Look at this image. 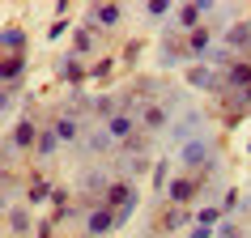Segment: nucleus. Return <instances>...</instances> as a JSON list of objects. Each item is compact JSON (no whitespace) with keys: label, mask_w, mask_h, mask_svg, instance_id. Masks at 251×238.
<instances>
[{"label":"nucleus","mask_w":251,"mask_h":238,"mask_svg":"<svg viewBox=\"0 0 251 238\" xmlns=\"http://www.w3.org/2000/svg\"><path fill=\"white\" fill-rule=\"evenodd\" d=\"M136 187H132V179H111V187H106V196H102V204L106 209H115L119 213V225L128 221V213L136 209Z\"/></svg>","instance_id":"1"},{"label":"nucleus","mask_w":251,"mask_h":238,"mask_svg":"<svg viewBox=\"0 0 251 238\" xmlns=\"http://www.w3.org/2000/svg\"><path fill=\"white\" fill-rule=\"evenodd\" d=\"M111 230H119V213L115 209H106L102 200L94 209H85V238H106Z\"/></svg>","instance_id":"2"},{"label":"nucleus","mask_w":251,"mask_h":238,"mask_svg":"<svg viewBox=\"0 0 251 238\" xmlns=\"http://www.w3.org/2000/svg\"><path fill=\"white\" fill-rule=\"evenodd\" d=\"M196 191H200V179H192V174H175L171 183H166V204L187 209V204L196 200Z\"/></svg>","instance_id":"3"},{"label":"nucleus","mask_w":251,"mask_h":238,"mask_svg":"<svg viewBox=\"0 0 251 238\" xmlns=\"http://www.w3.org/2000/svg\"><path fill=\"white\" fill-rule=\"evenodd\" d=\"M213 34H217V30H213V26H200V30H192V34H187V39H183L187 55L204 64V60H209V51H213V47H217V43H213Z\"/></svg>","instance_id":"4"},{"label":"nucleus","mask_w":251,"mask_h":238,"mask_svg":"<svg viewBox=\"0 0 251 238\" xmlns=\"http://www.w3.org/2000/svg\"><path fill=\"white\" fill-rule=\"evenodd\" d=\"M136 132H141V128H136V115H132V111H119V115L106 119V136H111L115 145H124V141L136 136Z\"/></svg>","instance_id":"5"},{"label":"nucleus","mask_w":251,"mask_h":238,"mask_svg":"<svg viewBox=\"0 0 251 238\" xmlns=\"http://www.w3.org/2000/svg\"><path fill=\"white\" fill-rule=\"evenodd\" d=\"M187 221H196V213H192V209L166 204V209H162V217H158V230H162V234H175V230H183Z\"/></svg>","instance_id":"6"},{"label":"nucleus","mask_w":251,"mask_h":238,"mask_svg":"<svg viewBox=\"0 0 251 238\" xmlns=\"http://www.w3.org/2000/svg\"><path fill=\"white\" fill-rule=\"evenodd\" d=\"M222 85H226L230 94L251 90V60H234V64H230V72L222 77Z\"/></svg>","instance_id":"7"},{"label":"nucleus","mask_w":251,"mask_h":238,"mask_svg":"<svg viewBox=\"0 0 251 238\" xmlns=\"http://www.w3.org/2000/svg\"><path fill=\"white\" fill-rule=\"evenodd\" d=\"M34 145H39V128L30 119H17L9 128V149H34Z\"/></svg>","instance_id":"8"},{"label":"nucleus","mask_w":251,"mask_h":238,"mask_svg":"<svg viewBox=\"0 0 251 238\" xmlns=\"http://www.w3.org/2000/svg\"><path fill=\"white\" fill-rule=\"evenodd\" d=\"M85 22H94L98 30H115L119 22H124V4H98V9H90Z\"/></svg>","instance_id":"9"},{"label":"nucleus","mask_w":251,"mask_h":238,"mask_svg":"<svg viewBox=\"0 0 251 238\" xmlns=\"http://www.w3.org/2000/svg\"><path fill=\"white\" fill-rule=\"evenodd\" d=\"M98 34H102V30L94 26V22H81L77 39H73V55H90L94 47H98Z\"/></svg>","instance_id":"10"},{"label":"nucleus","mask_w":251,"mask_h":238,"mask_svg":"<svg viewBox=\"0 0 251 238\" xmlns=\"http://www.w3.org/2000/svg\"><path fill=\"white\" fill-rule=\"evenodd\" d=\"M187 85H196V90H222V77L209 64H196V68H187Z\"/></svg>","instance_id":"11"},{"label":"nucleus","mask_w":251,"mask_h":238,"mask_svg":"<svg viewBox=\"0 0 251 238\" xmlns=\"http://www.w3.org/2000/svg\"><path fill=\"white\" fill-rule=\"evenodd\" d=\"M226 47L230 51H251V22H234L226 30Z\"/></svg>","instance_id":"12"},{"label":"nucleus","mask_w":251,"mask_h":238,"mask_svg":"<svg viewBox=\"0 0 251 238\" xmlns=\"http://www.w3.org/2000/svg\"><path fill=\"white\" fill-rule=\"evenodd\" d=\"M200 17H204V9H200V4H183V9L175 13V26L183 30V39H187V34H192V30H200V26H204Z\"/></svg>","instance_id":"13"},{"label":"nucleus","mask_w":251,"mask_h":238,"mask_svg":"<svg viewBox=\"0 0 251 238\" xmlns=\"http://www.w3.org/2000/svg\"><path fill=\"white\" fill-rule=\"evenodd\" d=\"M166 106L162 102H149V106H141V128H145V132H158V128H166Z\"/></svg>","instance_id":"14"},{"label":"nucleus","mask_w":251,"mask_h":238,"mask_svg":"<svg viewBox=\"0 0 251 238\" xmlns=\"http://www.w3.org/2000/svg\"><path fill=\"white\" fill-rule=\"evenodd\" d=\"M51 132L60 136V141H77V136H81V119L73 115V111H64V115L51 123Z\"/></svg>","instance_id":"15"},{"label":"nucleus","mask_w":251,"mask_h":238,"mask_svg":"<svg viewBox=\"0 0 251 238\" xmlns=\"http://www.w3.org/2000/svg\"><path fill=\"white\" fill-rule=\"evenodd\" d=\"M22 72H26V60H22V55H4V60H0V81H4V85H17Z\"/></svg>","instance_id":"16"},{"label":"nucleus","mask_w":251,"mask_h":238,"mask_svg":"<svg viewBox=\"0 0 251 238\" xmlns=\"http://www.w3.org/2000/svg\"><path fill=\"white\" fill-rule=\"evenodd\" d=\"M0 47H4V55H22V47H26V30H22V26H4Z\"/></svg>","instance_id":"17"},{"label":"nucleus","mask_w":251,"mask_h":238,"mask_svg":"<svg viewBox=\"0 0 251 238\" xmlns=\"http://www.w3.org/2000/svg\"><path fill=\"white\" fill-rule=\"evenodd\" d=\"M60 77H64L68 85H81V81L90 77V68H81V55H68L64 64H60Z\"/></svg>","instance_id":"18"},{"label":"nucleus","mask_w":251,"mask_h":238,"mask_svg":"<svg viewBox=\"0 0 251 238\" xmlns=\"http://www.w3.org/2000/svg\"><path fill=\"white\" fill-rule=\"evenodd\" d=\"M204 64H209L213 72H222V68L230 72V64H234V51H230V47L222 43V47H213V51H209V60H204Z\"/></svg>","instance_id":"19"},{"label":"nucleus","mask_w":251,"mask_h":238,"mask_svg":"<svg viewBox=\"0 0 251 238\" xmlns=\"http://www.w3.org/2000/svg\"><path fill=\"white\" fill-rule=\"evenodd\" d=\"M55 149H60V136H55L51 128H47V132H39V145H34V153H39V158H51Z\"/></svg>","instance_id":"20"},{"label":"nucleus","mask_w":251,"mask_h":238,"mask_svg":"<svg viewBox=\"0 0 251 238\" xmlns=\"http://www.w3.org/2000/svg\"><path fill=\"white\" fill-rule=\"evenodd\" d=\"M119 153H124V158H145V132L128 136V141L119 145Z\"/></svg>","instance_id":"21"},{"label":"nucleus","mask_w":251,"mask_h":238,"mask_svg":"<svg viewBox=\"0 0 251 238\" xmlns=\"http://www.w3.org/2000/svg\"><path fill=\"white\" fill-rule=\"evenodd\" d=\"M9 230L13 234H30V213L26 209H9Z\"/></svg>","instance_id":"22"},{"label":"nucleus","mask_w":251,"mask_h":238,"mask_svg":"<svg viewBox=\"0 0 251 238\" xmlns=\"http://www.w3.org/2000/svg\"><path fill=\"white\" fill-rule=\"evenodd\" d=\"M85 149H90V153H111V149H119V145L106 136V128H102L98 136H90V141H85Z\"/></svg>","instance_id":"23"},{"label":"nucleus","mask_w":251,"mask_h":238,"mask_svg":"<svg viewBox=\"0 0 251 238\" xmlns=\"http://www.w3.org/2000/svg\"><path fill=\"white\" fill-rule=\"evenodd\" d=\"M51 191H55L51 183H43V179H34V183H30V204H43V200H51Z\"/></svg>","instance_id":"24"},{"label":"nucleus","mask_w":251,"mask_h":238,"mask_svg":"<svg viewBox=\"0 0 251 238\" xmlns=\"http://www.w3.org/2000/svg\"><path fill=\"white\" fill-rule=\"evenodd\" d=\"M145 13H149V17H166V13H171V4H166V0H149Z\"/></svg>","instance_id":"25"},{"label":"nucleus","mask_w":251,"mask_h":238,"mask_svg":"<svg viewBox=\"0 0 251 238\" xmlns=\"http://www.w3.org/2000/svg\"><path fill=\"white\" fill-rule=\"evenodd\" d=\"M217 238H243V230H238L234 221H222L217 225Z\"/></svg>","instance_id":"26"},{"label":"nucleus","mask_w":251,"mask_h":238,"mask_svg":"<svg viewBox=\"0 0 251 238\" xmlns=\"http://www.w3.org/2000/svg\"><path fill=\"white\" fill-rule=\"evenodd\" d=\"M166 174H171V162H158V166H153V187L166 183Z\"/></svg>","instance_id":"27"},{"label":"nucleus","mask_w":251,"mask_h":238,"mask_svg":"<svg viewBox=\"0 0 251 238\" xmlns=\"http://www.w3.org/2000/svg\"><path fill=\"white\" fill-rule=\"evenodd\" d=\"M238 209V191H234V187H230V191H226V196H222V213H234Z\"/></svg>","instance_id":"28"},{"label":"nucleus","mask_w":251,"mask_h":238,"mask_svg":"<svg viewBox=\"0 0 251 238\" xmlns=\"http://www.w3.org/2000/svg\"><path fill=\"white\" fill-rule=\"evenodd\" d=\"M111 68H115V60H98V64L90 68V77H106V72H111Z\"/></svg>","instance_id":"29"},{"label":"nucleus","mask_w":251,"mask_h":238,"mask_svg":"<svg viewBox=\"0 0 251 238\" xmlns=\"http://www.w3.org/2000/svg\"><path fill=\"white\" fill-rule=\"evenodd\" d=\"M187 238H217V230H209V225H192Z\"/></svg>","instance_id":"30"},{"label":"nucleus","mask_w":251,"mask_h":238,"mask_svg":"<svg viewBox=\"0 0 251 238\" xmlns=\"http://www.w3.org/2000/svg\"><path fill=\"white\" fill-rule=\"evenodd\" d=\"M13 98H17V90H13V85H4V90H0V106H4V111L13 106Z\"/></svg>","instance_id":"31"},{"label":"nucleus","mask_w":251,"mask_h":238,"mask_svg":"<svg viewBox=\"0 0 251 238\" xmlns=\"http://www.w3.org/2000/svg\"><path fill=\"white\" fill-rule=\"evenodd\" d=\"M141 170H149V158H132L128 162V174H141Z\"/></svg>","instance_id":"32"},{"label":"nucleus","mask_w":251,"mask_h":238,"mask_svg":"<svg viewBox=\"0 0 251 238\" xmlns=\"http://www.w3.org/2000/svg\"><path fill=\"white\" fill-rule=\"evenodd\" d=\"M64 30H68V22H64V17H60V22H51V30H47V39H60Z\"/></svg>","instance_id":"33"},{"label":"nucleus","mask_w":251,"mask_h":238,"mask_svg":"<svg viewBox=\"0 0 251 238\" xmlns=\"http://www.w3.org/2000/svg\"><path fill=\"white\" fill-rule=\"evenodd\" d=\"M247 149H251V145H247Z\"/></svg>","instance_id":"34"}]
</instances>
